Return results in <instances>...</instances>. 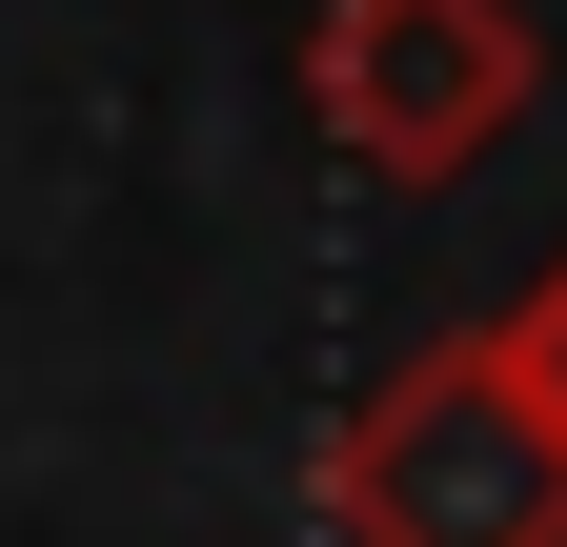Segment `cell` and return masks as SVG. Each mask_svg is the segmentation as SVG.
I'll return each instance as SVG.
<instances>
[{"instance_id":"6da1fadb","label":"cell","mask_w":567,"mask_h":547,"mask_svg":"<svg viewBox=\"0 0 567 547\" xmlns=\"http://www.w3.org/2000/svg\"><path fill=\"white\" fill-rule=\"evenodd\" d=\"M324 487H344V547H567V426L466 324V345H425L365 426H344Z\"/></svg>"},{"instance_id":"7a4b0ae2","label":"cell","mask_w":567,"mask_h":547,"mask_svg":"<svg viewBox=\"0 0 567 547\" xmlns=\"http://www.w3.org/2000/svg\"><path fill=\"white\" fill-rule=\"evenodd\" d=\"M527 82H547V41L507 0H324L305 21V122L365 183H466L527 122Z\"/></svg>"},{"instance_id":"3957f363","label":"cell","mask_w":567,"mask_h":547,"mask_svg":"<svg viewBox=\"0 0 567 547\" xmlns=\"http://www.w3.org/2000/svg\"><path fill=\"white\" fill-rule=\"evenodd\" d=\"M486 365H507V385L547 405V426H567V264H547V285H527L507 324H486Z\"/></svg>"}]
</instances>
